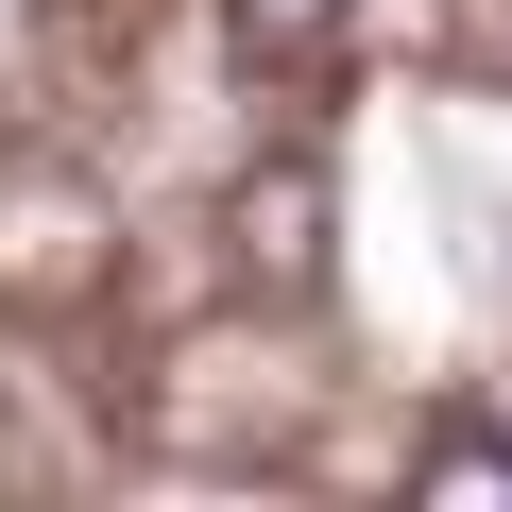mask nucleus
Listing matches in <instances>:
<instances>
[{"mask_svg": "<svg viewBox=\"0 0 512 512\" xmlns=\"http://www.w3.org/2000/svg\"><path fill=\"white\" fill-rule=\"evenodd\" d=\"M120 274V205L86 171H0V308H86Z\"/></svg>", "mask_w": 512, "mask_h": 512, "instance_id": "obj_1", "label": "nucleus"}, {"mask_svg": "<svg viewBox=\"0 0 512 512\" xmlns=\"http://www.w3.org/2000/svg\"><path fill=\"white\" fill-rule=\"evenodd\" d=\"M325 222H342V205H325L308 154H256V171L222 188V256H239V291H274V308L325 291Z\"/></svg>", "mask_w": 512, "mask_h": 512, "instance_id": "obj_2", "label": "nucleus"}, {"mask_svg": "<svg viewBox=\"0 0 512 512\" xmlns=\"http://www.w3.org/2000/svg\"><path fill=\"white\" fill-rule=\"evenodd\" d=\"M410 495H444V512H512V444H495V427H444V444L410 461Z\"/></svg>", "mask_w": 512, "mask_h": 512, "instance_id": "obj_3", "label": "nucleus"}, {"mask_svg": "<svg viewBox=\"0 0 512 512\" xmlns=\"http://www.w3.org/2000/svg\"><path fill=\"white\" fill-rule=\"evenodd\" d=\"M222 18H239V52H256V69H308V52L359 18V0H222Z\"/></svg>", "mask_w": 512, "mask_h": 512, "instance_id": "obj_4", "label": "nucleus"}]
</instances>
